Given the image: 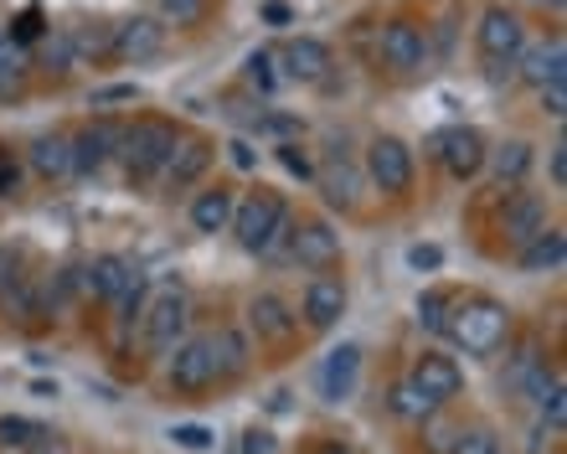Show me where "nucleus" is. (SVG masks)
I'll use <instances>...</instances> for the list:
<instances>
[{
    "mask_svg": "<svg viewBox=\"0 0 567 454\" xmlns=\"http://www.w3.org/2000/svg\"><path fill=\"white\" fill-rule=\"evenodd\" d=\"M171 440H176L181 450H212V444H217V434H212L207 424H176V429H171Z\"/></svg>",
    "mask_w": 567,
    "mask_h": 454,
    "instance_id": "obj_42",
    "label": "nucleus"
},
{
    "mask_svg": "<svg viewBox=\"0 0 567 454\" xmlns=\"http://www.w3.org/2000/svg\"><path fill=\"white\" fill-rule=\"evenodd\" d=\"M449 454H506V444H501V434H495L491 424H470L454 434Z\"/></svg>",
    "mask_w": 567,
    "mask_h": 454,
    "instance_id": "obj_36",
    "label": "nucleus"
},
{
    "mask_svg": "<svg viewBox=\"0 0 567 454\" xmlns=\"http://www.w3.org/2000/svg\"><path fill=\"white\" fill-rule=\"evenodd\" d=\"M377 58H382V68H392L398 78L423 73L429 58H433L429 31H423L419 21H408V16H392L388 27L377 31Z\"/></svg>",
    "mask_w": 567,
    "mask_h": 454,
    "instance_id": "obj_7",
    "label": "nucleus"
},
{
    "mask_svg": "<svg viewBox=\"0 0 567 454\" xmlns=\"http://www.w3.org/2000/svg\"><path fill=\"white\" fill-rule=\"evenodd\" d=\"M361 176L382 192V197H408L413 192V176H419V166H413V145L398 135H377L372 145H367V166H361Z\"/></svg>",
    "mask_w": 567,
    "mask_h": 454,
    "instance_id": "obj_5",
    "label": "nucleus"
},
{
    "mask_svg": "<svg viewBox=\"0 0 567 454\" xmlns=\"http://www.w3.org/2000/svg\"><path fill=\"white\" fill-rule=\"evenodd\" d=\"M27 73H31L27 47H16V42L0 47V104H6V99H16V93L27 89Z\"/></svg>",
    "mask_w": 567,
    "mask_h": 454,
    "instance_id": "obj_31",
    "label": "nucleus"
},
{
    "mask_svg": "<svg viewBox=\"0 0 567 454\" xmlns=\"http://www.w3.org/2000/svg\"><path fill=\"white\" fill-rule=\"evenodd\" d=\"M16 186H21V176H16V166L0 155V197H16Z\"/></svg>",
    "mask_w": 567,
    "mask_h": 454,
    "instance_id": "obj_52",
    "label": "nucleus"
},
{
    "mask_svg": "<svg viewBox=\"0 0 567 454\" xmlns=\"http://www.w3.org/2000/svg\"><path fill=\"white\" fill-rule=\"evenodd\" d=\"M165 382H171V393L181 398H196L217 388V362H212V347L207 336H186L171 357H165Z\"/></svg>",
    "mask_w": 567,
    "mask_h": 454,
    "instance_id": "obj_8",
    "label": "nucleus"
},
{
    "mask_svg": "<svg viewBox=\"0 0 567 454\" xmlns=\"http://www.w3.org/2000/svg\"><path fill=\"white\" fill-rule=\"evenodd\" d=\"M408 269L413 274H439L444 269V248H439V243H413V248H408Z\"/></svg>",
    "mask_w": 567,
    "mask_h": 454,
    "instance_id": "obj_41",
    "label": "nucleus"
},
{
    "mask_svg": "<svg viewBox=\"0 0 567 454\" xmlns=\"http://www.w3.org/2000/svg\"><path fill=\"white\" fill-rule=\"evenodd\" d=\"M31 171L42 176V182H68L73 176V140L68 135H37L31 140Z\"/></svg>",
    "mask_w": 567,
    "mask_h": 454,
    "instance_id": "obj_27",
    "label": "nucleus"
},
{
    "mask_svg": "<svg viewBox=\"0 0 567 454\" xmlns=\"http://www.w3.org/2000/svg\"><path fill=\"white\" fill-rule=\"evenodd\" d=\"M186 326H192L186 289H161V295H150L145 316H140V341H145V351H155V357H171V351L186 341Z\"/></svg>",
    "mask_w": 567,
    "mask_h": 454,
    "instance_id": "obj_4",
    "label": "nucleus"
},
{
    "mask_svg": "<svg viewBox=\"0 0 567 454\" xmlns=\"http://www.w3.org/2000/svg\"><path fill=\"white\" fill-rule=\"evenodd\" d=\"M31 274H21V254H11V248H0V305L11 300L16 289L27 285Z\"/></svg>",
    "mask_w": 567,
    "mask_h": 454,
    "instance_id": "obj_37",
    "label": "nucleus"
},
{
    "mask_svg": "<svg viewBox=\"0 0 567 454\" xmlns=\"http://www.w3.org/2000/svg\"><path fill=\"white\" fill-rule=\"evenodd\" d=\"M248 331L258 341H289L299 331V310L284 295H274V289H258L254 300H248Z\"/></svg>",
    "mask_w": 567,
    "mask_h": 454,
    "instance_id": "obj_18",
    "label": "nucleus"
},
{
    "mask_svg": "<svg viewBox=\"0 0 567 454\" xmlns=\"http://www.w3.org/2000/svg\"><path fill=\"white\" fill-rule=\"evenodd\" d=\"M243 78H248V83H254V89L269 99V93L284 83V78H279V58H274L269 47H254V52L243 58Z\"/></svg>",
    "mask_w": 567,
    "mask_h": 454,
    "instance_id": "obj_34",
    "label": "nucleus"
},
{
    "mask_svg": "<svg viewBox=\"0 0 567 454\" xmlns=\"http://www.w3.org/2000/svg\"><path fill=\"white\" fill-rule=\"evenodd\" d=\"M388 409H392V419H403V424H429L433 413H439V403H433L429 393H419V388L403 378V382H398V388L388 393Z\"/></svg>",
    "mask_w": 567,
    "mask_h": 454,
    "instance_id": "obj_29",
    "label": "nucleus"
},
{
    "mask_svg": "<svg viewBox=\"0 0 567 454\" xmlns=\"http://www.w3.org/2000/svg\"><path fill=\"white\" fill-rule=\"evenodd\" d=\"M233 207H238V192L233 186H202L192 197V207H186V217H192L196 233H207V238H217V233H227V223H233Z\"/></svg>",
    "mask_w": 567,
    "mask_h": 454,
    "instance_id": "obj_25",
    "label": "nucleus"
},
{
    "mask_svg": "<svg viewBox=\"0 0 567 454\" xmlns=\"http://www.w3.org/2000/svg\"><path fill=\"white\" fill-rule=\"evenodd\" d=\"M444 336L464 357H495L511 341V310L495 295H460Z\"/></svg>",
    "mask_w": 567,
    "mask_h": 454,
    "instance_id": "obj_1",
    "label": "nucleus"
},
{
    "mask_svg": "<svg viewBox=\"0 0 567 454\" xmlns=\"http://www.w3.org/2000/svg\"><path fill=\"white\" fill-rule=\"evenodd\" d=\"M532 161H537V151L526 145V140H506V145H495L491 155H485V166H491V176L506 192H516V186L526 182V171H532Z\"/></svg>",
    "mask_w": 567,
    "mask_h": 454,
    "instance_id": "obj_28",
    "label": "nucleus"
},
{
    "mask_svg": "<svg viewBox=\"0 0 567 454\" xmlns=\"http://www.w3.org/2000/svg\"><path fill=\"white\" fill-rule=\"evenodd\" d=\"M419 429H423V444H429L433 454H449V444H454V434H460V429H454V424H444L439 413H433L429 424H419Z\"/></svg>",
    "mask_w": 567,
    "mask_h": 454,
    "instance_id": "obj_45",
    "label": "nucleus"
},
{
    "mask_svg": "<svg viewBox=\"0 0 567 454\" xmlns=\"http://www.w3.org/2000/svg\"><path fill=\"white\" fill-rule=\"evenodd\" d=\"M279 166H284V171H289V176H299V182H310V176H315V166H310V155L299 151L295 140H284V145H279Z\"/></svg>",
    "mask_w": 567,
    "mask_h": 454,
    "instance_id": "obj_44",
    "label": "nucleus"
},
{
    "mask_svg": "<svg viewBox=\"0 0 567 454\" xmlns=\"http://www.w3.org/2000/svg\"><path fill=\"white\" fill-rule=\"evenodd\" d=\"M522 393L532 398V409H537L542 429L563 434V424H567V382H563V372H557V367H537Z\"/></svg>",
    "mask_w": 567,
    "mask_h": 454,
    "instance_id": "obj_20",
    "label": "nucleus"
},
{
    "mask_svg": "<svg viewBox=\"0 0 567 454\" xmlns=\"http://www.w3.org/2000/svg\"><path fill=\"white\" fill-rule=\"evenodd\" d=\"M227 151H233V166H238V171H254L258 166V155H254V145H248V140H233Z\"/></svg>",
    "mask_w": 567,
    "mask_h": 454,
    "instance_id": "obj_50",
    "label": "nucleus"
},
{
    "mask_svg": "<svg viewBox=\"0 0 567 454\" xmlns=\"http://www.w3.org/2000/svg\"><path fill=\"white\" fill-rule=\"evenodd\" d=\"M357 382H361V347L357 341H341L320 362V398L326 403H346V398L357 393Z\"/></svg>",
    "mask_w": 567,
    "mask_h": 454,
    "instance_id": "obj_22",
    "label": "nucleus"
},
{
    "mask_svg": "<svg viewBox=\"0 0 567 454\" xmlns=\"http://www.w3.org/2000/svg\"><path fill=\"white\" fill-rule=\"evenodd\" d=\"M475 47L485 62H516V52L526 47V21L511 6H485L475 27Z\"/></svg>",
    "mask_w": 567,
    "mask_h": 454,
    "instance_id": "obj_9",
    "label": "nucleus"
},
{
    "mask_svg": "<svg viewBox=\"0 0 567 454\" xmlns=\"http://www.w3.org/2000/svg\"><path fill=\"white\" fill-rule=\"evenodd\" d=\"M161 16L176 21V27H196L207 16V0H161Z\"/></svg>",
    "mask_w": 567,
    "mask_h": 454,
    "instance_id": "obj_40",
    "label": "nucleus"
},
{
    "mask_svg": "<svg viewBox=\"0 0 567 454\" xmlns=\"http://www.w3.org/2000/svg\"><path fill=\"white\" fill-rule=\"evenodd\" d=\"M243 454H279V440H274L269 429H248L243 434Z\"/></svg>",
    "mask_w": 567,
    "mask_h": 454,
    "instance_id": "obj_47",
    "label": "nucleus"
},
{
    "mask_svg": "<svg viewBox=\"0 0 567 454\" xmlns=\"http://www.w3.org/2000/svg\"><path fill=\"white\" fill-rule=\"evenodd\" d=\"M145 305H150V274L140 269L130 285H124V295L114 300V310H120V331H135L140 316H145Z\"/></svg>",
    "mask_w": 567,
    "mask_h": 454,
    "instance_id": "obj_35",
    "label": "nucleus"
},
{
    "mask_svg": "<svg viewBox=\"0 0 567 454\" xmlns=\"http://www.w3.org/2000/svg\"><path fill=\"white\" fill-rule=\"evenodd\" d=\"M181 145V130L171 120H140V124H124V176H130V186H155L161 182L165 161L176 155Z\"/></svg>",
    "mask_w": 567,
    "mask_h": 454,
    "instance_id": "obj_2",
    "label": "nucleus"
},
{
    "mask_svg": "<svg viewBox=\"0 0 567 454\" xmlns=\"http://www.w3.org/2000/svg\"><path fill=\"white\" fill-rule=\"evenodd\" d=\"M341 258V233L326 223V217H305V223H295V233H289V264H299V269H330Z\"/></svg>",
    "mask_w": 567,
    "mask_h": 454,
    "instance_id": "obj_13",
    "label": "nucleus"
},
{
    "mask_svg": "<svg viewBox=\"0 0 567 454\" xmlns=\"http://www.w3.org/2000/svg\"><path fill=\"white\" fill-rule=\"evenodd\" d=\"M42 21H47V16H42V6H27V11L16 16V37H11V42H16V47L37 42V37H42V31H47Z\"/></svg>",
    "mask_w": 567,
    "mask_h": 454,
    "instance_id": "obj_43",
    "label": "nucleus"
},
{
    "mask_svg": "<svg viewBox=\"0 0 567 454\" xmlns=\"http://www.w3.org/2000/svg\"><path fill=\"white\" fill-rule=\"evenodd\" d=\"M346 279L341 274H315L310 285H305V295H299V320L310 326V331H336L346 316Z\"/></svg>",
    "mask_w": 567,
    "mask_h": 454,
    "instance_id": "obj_11",
    "label": "nucleus"
},
{
    "mask_svg": "<svg viewBox=\"0 0 567 454\" xmlns=\"http://www.w3.org/2000/svg\"><path fill=\"white\" fill-rule=\"evenodd\" d=\"M454 300H460V289H449V285H429L419 295V326L433 336H444L449 316H454Z\"/></svg>",
    "mask_w": 567,
    "mask_h": 454,
    "instance_id": "obj_30",
    "label": "nucleus"
},
{
    "mask_svg": "<svg viewBox=\"0 0 567 454\" xmlns=\"http://www.w3.org/2000/svg\"><path fill=\"white\" fill-rule=\"evenodd\" d=\"M537 367H547V351H542L537 336H526L522 347L511 351V362H506V388H516V393H522L526 382H532V372H537Z\"/></svg>",
    "mask_w": 567,
    "mask_h": 454,
    "instance_id": "obj_32",
    "label": "nucleus"
},
{
    "mask_svg": "<svg viewBox=\"0 0 567 454\" xmlns=\"http://www.w3.org/2000/svg\"><path fill=\"white\" fill-rule=\"evenodd\" d=\"M73 140V176H93V171H104L124 145V124L120 120H89Z\"/></svg>",
    "mask_w": 567,
    "mask_h": 454,
    "instance_id": "obj_12",
    "label": "nucleus"
},
{
    "mask_svg": "<svg viewBox=\"0 0 567 454\" xmlns=\"http://www.w3.org/2000/svg\"><path fill=\"white\" fill-rule=\"evenodd\" d=\"M408 382L419 388V393H429L439 409H444L449 398L464 393V367L454 362V357H444V351H423L419 362H413V372H408Z\"/></svg>",
    "mask_w": 567,
    "mask_h": 454,
    "instance_id": "obj_14",
    "label": "nucleus"
},
{
    "mask_svg": "<svg viewBox=\"0 0 567 454\" xmlns=\"http://www.w3.org/2000/svg\"><path fill=\"white\" fill-rule=\"evenodd\" d=\"M547 227V202L537 197V192H506V207H501V233H506V243H532Z\"/></svg>",
    "mask_w": 567,
    "mask_h": 454,
    "instance_id": "obj_21",
    "label": "nucleus"
},
{
    "mask_svg": "<svg viewBox=\"0 0 567 454\" xmlns=\"http://www.w3.org/2000/svg\"><path fill=\"white\" fill-rule=\"evenodd\" d=\"M140 83H104V89L89 93V109H114V104H135Z\"/></svg>",
    "mask_w": 567,
    "mask_h": 454,
    "instance_id": "obj_38",
    "label": "nucleus"
},
{
    "mask_svg": "<svg viewBox=\"0 0 567 454\" xmlns=\"http://www.w3.org/2000/svg\"><path fill=\"white\" fill-rule=\"evenodd\" d=\"M547 171H553V186L563 192V186H567V145H563V140H557L553 155H547Z\"/></svg>",
    "mask_w": 567,
    "mask_h": 454,
    "instance_id": "obj_49",
    "label": "nucleus"
},
{
    "mask_svg": "<svg viewBox=\"0 0 567 454\" xmlns=\"http://www.w3.org/2000/svg\"><path fill=\"white\" fill-rule=\"evenodd\" d=\"M542 109H547V114H553V120H563L567 114V83H542Z\"/></svg>",
    "mask_w": 567,
    "mask_h": 454,
    "instance_id": "obj_46",
    "label": "nucleus"
},
{
    "mask_svg": "<svg viewBox=\"0 0 567 454\" xmlns=\"http://www.w3.org/2000/svg\"><path fill=\"white\" fill-rule=\"evenodd\" d=\"M52 434H47L37 419H21V413H6L0 419V444L6 450H37V444H47Z\"/></svg>",
    "mask_w": 567,
    "mask_h": 454,
    "instance_id": "obj_33",
    "label": "nucleus"
},
{
    "mask_svg": "<svg viewBox=\"0 0 567 454\" xmlns=\"http://www.w3.org/2000/svg\"><path fill=\"white\" fill-rule=\"evenodd\" d=\"M429 155L454 182H475L480 171H485L491 145H485V135H480L475 124H449V130H433L429 135Z\"/></svg>",
    "mask_w": 567,
    "mask_h": 454,
    "instance_id": "obj_6",
    "label": "nucleus"
},
{
    "mask_svg": "<svg viewBox=\"0 0 567 454\" xmlns=\"http://www.w3.org/2000/svg\"><path fill=\"white\" fill-rule=\"evenodd\" d=\"M258 16H264L269 27H289V21H295V6H289V0H264Z\"/></svg>",
    "mask_w": 567,
    "mask_h": 454,
    "instance_id": "obj_48",
    "label": "nucleus"
},
{
    "mask_svg": "<svg viewBox=\"0 0 567 454\" xmlns=\"http://www.w3.org/2000/svg\"><path fill=\"white\" fill-rule=\"evenodd\" d=\"M47 68H52V73H68V68H73L78 62V52H73V37H68V31H58V37H47Z\"/></svg>",
    "mask_w": 567,
    "mask_h": 454,
    "instance_id": "obj_39",
    "label": "nucleus"
},
{
    "mask_svg": "<svg viewBox=\"0 0 567 454\" xmlns=\"http://www.w3.org/2000/svg\"><path fill=\"white\" fill-rule=\"evenodd\" d=\"M516 83H526V89L567 83V47H563V37H553V42H526L522 52H516Z\"/></svg>",
    "mask_w": 567,
    "mask_h": 454,
    "instance_id": "obj_15",
    "label": "nucleus"
},
{
    "mask_svg": "<svg viewBox=\"0 0 567 454\" xmlns=\"http://www.w3.org/2000/svg\"><path fill=\"white\" fill-rule=\"evenodd\" d=\"M295 223V213H289V202L274 197V192H248V197H238V207H233V223H227V233L238 238L243 254H264L274 243V233H284V227Z\"/></svg>",
    "mask_w": 567,
    "mask_h": 454,
    "instance_id": "obj_3",
    "label": "nucleus"
},
{
    "mask_svg": "<svg viewBox=\"0 0 567 454\" xmlns=\"http://www.w3.org/2000/svg\"><path fill=\"white\" fill-rule=\"evenodd\" d=\"M161 47H165V27L155 16H130V21H120V27L109 31V58H120V62H145Z\"/></svg>",
    "mask_w": 567,
    "mask_h": 454,
    "instance_id": "obj_16",
    "label": "nucleus"
},
{
    "mask_svg": "<svg viewBox=\"0 0 567 454\" xmlns=\"http://www.w3.org/2000/svg\"><path fill=\"white\" fill-rule=\"evenodd\" d=\"M274 58L284 62L279 78H295V83H326V73L336 68V58H330V47L320 37H289L284 52H274Z\"/></svg>",
    "mask_w": 567,
    "mask_h": 454,
    "instance_id": "obj_19",
    "label": "nucleus"
},
{
    "mask_svg": "<svg viewBox=\"0 0 567 454\" xmlns=\"http://www.w3.org/2000/svg\"><path fill=\"white\" fill-rule=\"evenodd\" d=\"M567 264V233L557 223H547L532 243L516 248V269L522 274H557Z\"/></svg>",
    "mask_w": 567,
    "mask_h": 454,
    "instance_id": "obj_26",
    "label": "nucleus"
},
{
    "mask_svg": "<svg viewBox=\"0 0 567 454\" xmlns=\"http://www.w3.org/2000/svg\"><path fill=\"white\" fill-rule=\"evenodd\" d=\"M207 347H212V362H217V382H233L254 367V336L243 326H217L207 336Z\"/></svg>",
    "mask_w": 567,
    "mask_h": 454,
    "instance_id": "obj_23",
    "label": "nucleus"
},
{
    "mask_svg": "<svg viewBox=\"0 0 567 454\" xmlns=\"http://www.w3.org/2000/svg\"><path fill=\"white\" fill-rule=\"evenodd\" d=\"M212 161H217V145H212V140H202V135H181V145H176V155H171V161H165V171H161V192H171V197H176V192H192V186H202L207 182V171H212Z\"/></svg>",
    "mask_w": 567,
    "mask_h": 454,
    "instance_id": "obj_10",
    "label": "nucleus"
},
{
    "mask_svg": "<svg viewBox=\"0 0 567 454\" xmlns=\"http://www.w3.org/2000/svg\"><path fill=\"white\" fill-rule=\"evenodd\" d=\"M485 78H491V83H516V62H485Z\"/></svg>",
    "mask_w": 567,
    "mask_h": 454,
    "instance_id": "obj_51",
    "label": "nucleus"
},
{
    "mask_svg": "<svg viewBox=\"0 0 567 454\" xmlns=\"http://www.w3.org/2000/svg\"><path fill=\"white\" fill-rule=\"evenodd\" d=\"M315 182H320V192H326V202L330 207H341V213H357L361 207V186H367V176H361V166L357 161H346V155H336L330 166H320L315 171Z\"/></svg>",
    "mask_w": 567,
    "mask_h": 454,
    "instance_id": "obj_24",
    "label": "nucleus"
},
{
    "mask_svg": "<svg viewBox=\"0 0 567 454\" xmlns=\"http://www.w3.org/2000/svg\"><path fill=\"white\" fill-rule=\"evenodd\" d=\"M140 274L135 258H124V254H99L83 264V295L99 305H114L124 295V285Z\"/></svg>",
    "mask_w": 567,
    "mask_h": 454,
    "instance_id": "obj_17",
    "label": "nucleus"
}]
</instances>
